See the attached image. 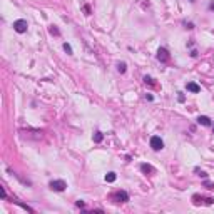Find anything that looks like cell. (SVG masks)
<instances>
[{"mask_svg": "<svg viewBox=\"0 0 214 214\" xmlns=\"http://www.w3.org/2000/svg\"><path fill=\"white\" fill-rule=\"evenodd\" d=\"M65 187H67L65 181H60V179H57V181H50V189H52V191L62 192V191H65Z\"/></svg>", "mask_w": 214, "mask_h": 214, "instance_id": "cell-1", "label": "cell"}, {"mask_svg": "<svg viewBox=\"0 0 214 214\" xmlns=\"http://www.w3.org/2000/svg\"><path fill=\"white\" fill-rule=\"evenodd\" d=\"M27 27H28L27 25V20H22V18L13 22V30L18 32V33H25L27 32Z\"/></svg>", "mask_w": 214, "mask_h": 214, "instance_id": "cell-2", "label": "cell"}, {"mask_svg": "<svg viewBox=\"0 0 214 214\" xmlns=\"http://www.w3.org/2000/svg\"><path fill=\"white\" fill-rule=\"evenodd\" d=\"M150 147H152L154 150H160V149L164 147L162 139H160L159 135H152V137H150Z\"/></svg>", "mask_w": 214, "mask_h": 214, "instance_id": "cell-3", "label": "cell"}, {"mask_svg": "<svg viewBox=\"0 0 214 214\" xmlns=\"http://www.w3.org/2000/svg\"><path fill=\"white\" fill-rule=\"evenodd\" d=\"M112 197H114V199H119L120 202H127V201H129V194L125 192V191H117V192H114Z\"/></svg>", "mask_w": 214, "mask_h": 214, "instance_id": "cell-4", "label": "cell"}, {"mask_svg": "<svg viewBox=\"0 0 214 214\" xmlns=\"http://www.w3.org/2000/svg\"><path fill=\"white\" fill-rule=\"evenodd\" d=\"M157 59L160 60V62H167L169 60V54H167V50L164 47H160L159 50H157Z\"/></svg>", "mask_w": 214, "mask_h": 214, "instance_id": "cell-5", "label": "cell"}, {"mask_svg": "<svg viewBox=\"0 0 214 214\" xmlns=\"http://www.w3.org/2000/svg\"><path fill=\"white\" fill-rule=\"evenodd\" d=\"M189 92H194V94H197V92H201V87H199L196 82H189V84L186 85Z\"/></svg>", "mask_w": 214, "mask_h": 214, "instance_id": "cell-6", "label": "cell"}, {"mask_svg": "<svg viewBox=\"0 0 214 214\" xmlns=\"http://www.w3.org/2000/svg\"><path fill=\"white\" fill-rule=\"evenodd\" d=\"M197 124H201V125H211V119L207 117V115H199L197 117Z\"/></svg>", "mask_w": 214, "mask_h": 214, "instance_id": "cell-7", "label": "cell"}, {"mask_svg": "<svg viewBox=\"0 0 214 214\" xmlns=\"http://www.w3.org/2000/svg\"><path fill=\"white\" fill-rule=\"evenodd\" d=\"M140 171H144V172H154L155 169L152 166H149V164H140Z\"/></svg>", "mask_w": 214, "mask_h": 214, "instance_id": "cell-8", "label": "cell"}, {"mask_svg": "<svg viewBox=\"0 0 214 214\" xmlns=\"http://www.w3.org/2000/svg\"><path fill=\"white\" fill-rule=\"evenodd\" d=\"M115 177H117V176H115V172H107V174H105V181H107V182H114Z\"/></svg>", "mask_w": 214, "mask_h": 214, "instance_id": "cell-9", "label": "cell"}, {"mask_svg": "<svg viewBox=\"0 0 214 214\" xmlns=\"http://www.w3.org/2000/svg\"><path fill=\"white\" fill-rule=\"evenodd\" d=\"M102 137H104V135H102V132H99V130H97V132L94 134V140H95V142H100Z\"/></svg>", "mask_w": 214, "mask_h": 214, "instance_id": "cell-10", "label": "cell"}, {"mask_svg": "<svg viewBox=\"0 0 214 214\" xmlns=\"http://www.w3.org/2000/svg\"><path fill=\"white\" fill-rule=\"evenodd\" d=\"M64 50H65L67 54H69V55H72V54H74V52H72V47H70V45H69V43H67V42L64 43Z\"/></svg>", "mask_w": 214, "mask_h": 214, "instance_id": "cell-11", "label": "cell"}, {"mask_svg": "<svg viewBox=\"0 0 214 214\" xmlns=\"http://www.w3.org/2000/svg\"><path fill=\"white\" fill-rule=\"evenodd\" d=\"M144 82H145V84H149V85H154V79H152V77H149V75L144 77Z\"/></svg>", "mask_w": 214, "mask_h": 214, "instance_id": "cell-12", "label": "cell"}, {"mask_svg": "<svg viewBox=\"0 0 214 214\" xmlns=\"http://www.w3.org/2000/svg\"><path fill=\"white\" fill-rule=\"evenodd\" d=\"M48 30H50L52 35H59V28H55V25H52L50 28H48Z\"/></svg>", "mask_w": 214, "mask_h": 214, "instance_id": "cell-13", "label": "cell"}, {"mask_svg": "<svg viewBox=\"0 0 214 214\" xmlns=\"http://www.w3.org/2000/svg\"><path fill=\"white\" fill-rule=\"evenodd\" d=\"M117 69H119L120 74H124V72H125V64H124V62H120V64L117 65Z\"/></svg>", "mask_w": 214, "mask_h": 214, "instance_id": "cell-14", "label": "cell"}, {"mask_svg": "<svg viewBox=\"0 0 214 214\" xmlns=\"http://www.w3.org/2000/svg\"><path fill=\"white\" fill-rule=\"evenodd\" d=\"M204 186H206L207 189H214V184H212V182H209V181H206V182H204Z\"/></svg>", "mask_w": 214, "mask_h": 214, "instance_id": "cell-15", "label": "cell"}, {"mask_svg": "<svg viewBox=\"0 0 214 214\" xmlns=\"http://www.w3.org/2000/svg\"><path fill=\"white\" fill-rule=\"evenodd\" d=\"M196 171L199 172V176H202V177H207V174H206V172H204V171H199V169H196Z\"/></svg>", "mask_w": 214, "mask_h": 214, "instance_id": "cell-16", "label": "cell"}, {"mask_svg": "<svg viewBox=\"0 0 214 214\" xmlns=\"http://www.w3.org/2000/svg\"><path fill=\"white\" fill-rule=\"evenodd\" d=\"M75 206H77V207H84V201H77Z\"/></svg>", "mask_w": 214, "mask_h": 214, "instance_id": "cell-17", "label": "cell"}, {"mask_svg": "<svg viewBox=\"0 0 214 214\" xmlns=\"http://www.w3.org/2000/svg\"><path fill=\"white\" fill-rule=\"evenodd\" d=\"M212 202H214L212 197H207V199H206V204H212Z\"/></svg>", "mask_w": 214, "mask_h": 214, "instance_id": "cell-18", "label": "cell"}, {"mask_svg": "<svg viewBox=\"0 0 214 214\" xmlns=\"http://www.w3.org/2000/svg\"><path fill=\"white\" fill-rule=\"evenodd\" d=\"M209 8H211V10H214V3H211V5H209Z\"/></svg>", "mask_w": 214, "mask_h": 214, "instance_id": "cell-19", "label": "cell"}]
</instances>
